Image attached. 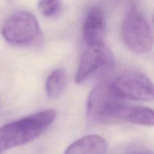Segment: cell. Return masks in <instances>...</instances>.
<instances>
[{"instance_id": "obj_7", "label": "cell", "mask_w": 154, "mask_h": 154, "mask_svg": "<svg viewBox=\"0 0 154 154\" xmlns=\"http://www.w3.org/2000/svg\"><path fill=\"white\" fill-rule=\"evenodd\" d=\"M118 120L134 124L153 126L154 114L153 110L142 106H136L120 101L114 110L113 120Z\"/></svg>"}, {"instance_id": "obj_5", "label": "cell", "mask_w": 154, "mask_h": 154, "mask_svg": "<svg viewBox=\"0 0 154 154\" xmlns=\"http://www.w3.org/2000/svg\"><path fill=\"white\" fill-rule=\"evenodd\" d=\"M111 56L104 42L87 45L80 60L75 75V82L81 84L96 72L109 64Z\"/></svg>"}, {"instance_id": "obj_8", "label": "cell", "mask_w": 154, "mask_h": 154, "mask_svg": "<svg viewBox=\"0 0 154 154\" xmlns=\"http://www.w3.org/2000/svg\"><path fill=\"white\" fill-rule=\"evenodd\" d=\"M108 144L99 135H90L77 140L68 147L64 154H105Z\"/></svg>"}, {"instance_id": "obj_9", "label": "cell", "mask_w": 154, "mask_h": 154, "mask_svg": "<svg viewBox=\"0 0 154 154\" xmlns=\"http://www.w3.org/2000/svg\"><path fill=\"white\" fill-rule=\"evenodd\" d=\"M69 82L66 71L63 69L54 70L46 81V93L50 99H57L65 92Z\"/></svg>"}, {"instance_id": "obj_6", "label": "cell", "mask_w": 154, "mask_h": 154, "mask_svg": "<svg viewBox=\"0 0 154 154\" xmlns=\"http://www.w3.org/2000/svg\"><path fill=\"white\" fill-rule=\"evenodd\" d=\"M106 18L100 6H93L87 12L83 26V36L87 45L103 42Z\"/></svg>"}, {"instance_id": "obj_10", "label": "cell", "mask_w": 154, "mask_h": 154, "mask_svg": "<svg viewBox=\"0 0 154 154\" xmlns=\"http://www.w3.org/2000/svg\"><path fill=\"white\" fill-rule=\"evenodd\" d=\"M61 0H39L38 8L41 13L47 17H53L59 14L62 10Z\"/></svg>"}, {"instance_id": "obj_2", "label": "cell", "mask_w": 154, "mask_h": 154, "mask_svg": "<svg viewBox=\"0 0 154 154\" xmlns=\"http://www.w3.org/2000/svg\"><path fill=\"white\" fill-rule=\"evenodd\" d=\"M122 38L126 46L137 54H147L153 47V35L145 17L136 7L129 8L123 19Z\"/></svg>"}, {"instance_id": "obj_4", "label": "cell", "mask_w": 154, "mask_h": 154, "mask_svg": "<svg viewBox=\"0 0 154 154\" xmlns=\"http://www.w3.org/2000/svg\"><path fill=\"white\" fill-rule=\"evenodd\" d=\"M108 88L113 96L120 99L151 101L154 96L152 81L139 72L121 74L108 84Z\"/></svg>"}, {"instance_id": "obj_3", "label": "cell", "mask_w": 154, "mask_h": 154, "mask_svg": "<svg viewBox=\"0 0 154 154\" xmlns=\"http://www.w3.org/2000/svg\"><path fill=\"white\" fill-rule=\"evenodd\" d=\"M2 33L8 42L20 46L34 45L41 36L37 20L26 11H18L12 14L5 22Z\"/></svg>"}, {"instance_id": "obj_1", "label": "cell", "mask_w": 154, "mask_h": 154, "mask_svg": "<svg viewBox=\"0 0 154 154\" xmlns=\"http://www.w3.org/2000/svg\"><path fill=\"white\" fill-rule=\"evenodd\" d=\"M56 116L54 110H45L2 126L0 153L37 138L52 124Z\"/></svg>"}]
</instances>
